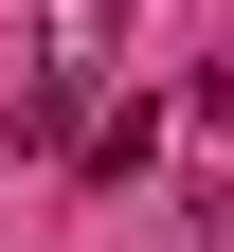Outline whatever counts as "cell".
<instances>
[{
	"label": "cell",
	"instance_id": "1",
	"mask_svg": "<svg viewBox=\"0 0 234 252\" xmlns=\"http://www.w3.org/2000/svg\"><path fill=\"white\" fill-rule=\"evenodd\" d=\"M144 162H162V108H90L72 126V180H90V198H126Z\"/></svg>",
	"mask_w": 234,
	"mask_h": 252
}]
</instances>
